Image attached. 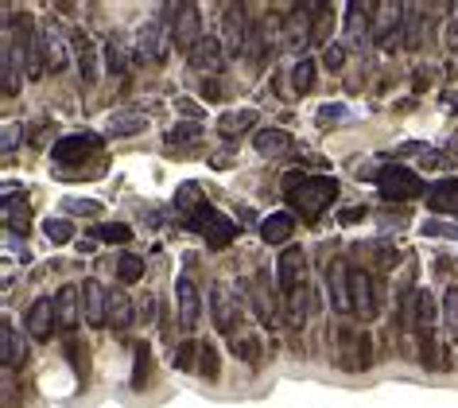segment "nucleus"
I'll return each instance as SVG.
<instances>
[{
  "label": "nucleus",
  "instance_id": "0eeeda50",
  "mask_svg": "<svg viewBox=\"0 0 458 408\" xmlns=\"http://www.w3.org/2000/svg\"><path fill=\"white\" fill-rule=\"evenodd\" d=\"M222 63H226V58H222V47H218V39H214V36L198 39L195 51H190V66H195L198 74H218Z\"/></svg>",
  "mask_w": 458,
  "mask_h": 408
},
{
  "label": "nucleus",
  "instance_id": "79ce46f5",
  "mask_svg": "<svg viewBox=\"0 0 458 408\" xmlns=\"http://www.w3.org/2000/svg\"><path fill=\"white\" fill-rule=\"evenodd\" d=\"M62 210H74V214H97L102 206H97V203H78V198H66Z\"/></svg>",
  "mask_w": 458,
  "mask_h": 408
},
{
  "label": "nucleus",
  "instance_id": "bb28decb",
  "mask_svg": "<svg viewBox=\"0 0 458 408\" xmlns=\"http://www.w3.org/2000/svg\"><path fill=\"white\" fill-rule=\"evenodd\" d=\"M132 354H136V370H132V389H144V381H148V362H152V350H148V343H132Z\"/></svg>",
  "mask_w": 458,
  "mask_h": 408
},
{
  "label": "nucleus",
  "instance_id": "c9c22d12",
  "mask_svg": "<svg viewBox=\"0 0 458 408\" xmlns=\"http://www.w3.org/2000/svg\"><path fill=\"white\" fill-rule=\"evenodd\" d=\"M105 66H109V74H124V47L116 43V39H109V43H105Z\"/></svg>",
  "mask_w": 458,
  "mask_h": 408
},
{
  "label": "nucleus",
  "instance_id": "4468645a",
  "mask_svg": "<svg viewBox=\"0 0 458 408\" xmlns=\"http://www.w3.org/2000/svg\"><path fill=\"white\" fill-rule=\"evenodd\" d=\"M253 28V23H245V8H226V47L233 55L237 51H245V31Z\"/></svg>",
  "mask_w": 458,
  "mask_h": 408
},
{
  "label": "nucleus",
  "instance_id": "dca6fc26",
  "mask_svg": "<svg viewBox=\"0 0 458 408\" xmlns=\"http://www.w3.org/2000/svg\"><path fill=\"white\" fill-rule=\"evenodd\" d=\"M354 307L365 315V319H373V315L381 311V307H377V296H373L369 272H354Z\"/></svg>",
  "mask_w": 458,
  "mask_h": 408
},
{
  "label": "nucleus",
  "instance_id": "7ed1b4c3",
  "mask_svg": "<svg viewBox=\"0 0 458 408\" xmlns=\"http://www.w3.org/2000/svg\"><path fill=\"white\" fill-rule=\"evenodd\" d=\"M377 187L388 203H404V198H415L423 190V179H415L412 168H385L377 175Z\"/></svg>",
  "mask_w": 458,
  "mask_h": 408
},
{
  "label": "nucleus",
  "instance_id": "a211bd4d",
  "mask_svg": "<svg viewBox=\"0 0 458 408\" xmlns=\"http://www.w3.org/2000/svg\"><path fill=\"white\" fill-rule=\"evenodd\" d=\"M253 144H256V152H261V156H280L284 148H291V136L284 129H261Z\"/></svg>",
  "mask_w": 458,
  "mask_h": 408
},
{
  "label": "nucleus",
  "instance_id": "4c0bfd02",
  "mask_svg": "<svg viewBox=\"0 0 458 408\" xmlns=\"http://www.w3.org/2000/svg\"><path fill=\"white\" fill-rule=\"evenodd\" d=\"M94 237H102V241H129V237H132V230H129V226H121V222H113V226H97V230H94Z\"/></svg>",
  "mask_w": 458,
  "mask_h": 408
},
{
  "label": "nucleus",
  "instance_id": "20e7f679",
  "mask_svg": "<svg viewBox=\"0 0 458 408\" xmlns=\"http://www.w3.org/2000/svg\"><path fill=\"white\" fill-rule=\"evenodd\" d=\"M97 148H102V136H94V132H74V136H62L51 148V160L55 163H82V160H89Z\"/></svg>",
  "mask_w": 458,
  "mask_h": 408
},
{
  "label": "nucleus",
  "instance_id": "f704fd0d",
  "mask_svg": "<svg viewBox=\"0 0 458 408\" xmlns=\"http://www.w3.org/2000/svg\"><path fill=\"white\" fill-rule=\"evenodd\" d=\"M412 307H415V319H420V327H423V323H435V304H431L427 291H415V296H412Z\"/></svg>",
  "mask_w": 458,
  "mask_h": 408
},
{
  "label": "nucleus",
  "instance_id": "c03bdc74",
  "mask_svg": "<svg viewBox=\"0 0 458 408\" xmlns=\"http://www.w3.org/2000/svg\"><path fill=\"white\" fill-rule=\"evenodd\" d=\"M322 63H327L330 70H338V66L346 63V58H342V47H327V51H322Z\"/></svg>",
  "mask_w": 458,
  "mask_h": 408
},
{
  "label": "nucleus",
  "instance_id": "5701e85b",
  "mask_svg": "<svg viewBox=\"0 0 458 408\" xmlns=\"http://www.w3.org/2000/svg\"><path fill=\"white\" fill-rule=\"evenodd\" d=\"M4 222H8V230H12V233L16 230H20V233L28 230V198H23V195L20 198L8 195L4 198Z\"/></svg>",
  "mask_w": 458,
  "mask_h": 408
},
{
  "label": "nucleus",
  "instance_id": "37998d69",
  "mask_svg": "<svg viewBox=\"0 0 458 408\" xmlns=\"http://www.w3.org/2000/svg\"><path fill=\"white\" fill-rule=\"evenodd\" d=\"M16 140H23V129L20 124H8L4 129V152H16Z\"/></svg>",
  "mask_w": 458,
  "mask_h": 408
},
{
  "label": "nucleus",
  "instance_id": "423d86ee",
  "mask_svg": "<svg viewBox=\"0 0 458 408\" xmlns=\"http://www.w3.org/2000/svg\"><path fill=\"white\" fill-rule=\"evenodd\" d=\"M171 36H175V47L195 51V43L202 39V28H198V8L195 4H179V23L171 28Z\"/></svg>",
  "mask_w": 458,
  "mask_h": 408
},
{
  "label": "nucleus",
  "instance_id": "09e8293b",
  "mask_svg": "<svg viewBox=\"0 0 458 408\" xmlns=\"http://www.w3.org/2000/svg\"><path fill=\"white\" fill-rule=\"evenodd\" d=\"M66 354H70L74 370H82V358H86V354H82V350H78V343H74V338H70V343H66Z\"/></svg>",
  "mask_w": 458,
  "mask_h": 408
},
{
  "label": "nucleus",
  "instance_id": "39448f33",
  "mask_svg": "<svg viewBox=\"0 0 458 408\" xmlns=\"http://www.w3.org/2000/svg\"><path fill=\"white\" fill-rule=\"evenodd\" d=\"M303 249L299 245H291V249H284V253H280V264H276V284H280V291H284V296H295L299 288H303Z\"/></svg>",
  "mask_w": 458,
  "mask_h": 408
},
{
  "label": "nucleus",
  "instance_id": "f257e3e1",
  "mask_svg": "<svg viewBox=\"0 0 458 408\" xmlns=\"http://www.w3.org/2000/svg\"><path fill=\"white\" fill-rule=\"evenodd\" d=\"M338 195V183L330 175H307L295 190H288V203L303 214V222H319V214L334 203Z\"/></svg>",
  "mask_w": 458,
  "mask_h": 408
},
{
  "label": "nucleus",
  "instance_id": "2eb2a0df",
  "mask_svg": "<svg viewBox=\"0 0 458 408\" xmlns=\"http://www.w3.org/2000/svg\"><path fill=\"white\" fill-rule=\"evenodd\" d=\"M233 311H237V304H233V288L229 284H214V323H218V331H233Z\"/></svg>",
  "mask_w": 458,
  "mask_h": 408
},
{
  "label": "nucleus",
  "instance_id": "ea45409f",
  "mask_svg": "<svg viewBox=\"0 0 458 408\" xmlns=\"http://www.w3.org/2000/svg\"><path fill=\"white\" fill-rule=\"evenodd\" d=\"M319 121H322V124L346 121V105H322V109H319Z\"/></svg>",
  "mask_w": 458,
  "mask_h": 408
},
{
  "label": "nucleus",
  "instance_id": "473e14b6",
  "mask_svg": "<svg viewBox=\"0 0 458 408\" xmlns=\"http://www.w3.org/2000/svg\"><path fill=\"white\" fill-rule=\"evenodd\" d=\"M233 354H237V358H245V362H256V358H261V343H256V338L253 335H233Z\"/></svg>",
  "mask_w": 458,
  "mask_h": 408
},
{
  "label": "nucleus",
  "instance_id": "c85d7f7f",
  "mask_svg": "<svg viewBox=\"0 0 458 408\" xmlns=\"http://www.w3.org/2000/svg\"><path fill=\"white\" fill-rule=\"evenodd\" d=\"M16 58H23V55L16 51V43L8 39V43H4V94H8V97L20 90V86H16Z\"/></svg>",
  "mask_w": 458,
  "mask_h": 408
},
{
  "label": "nucleus",
  "instance_id": "ddd939ff",
  "mask_svg": "<svg viewBox=\"0 0 458 408\" xmlns=\"http://www.w3.org/2000/svg\"><path fill=\"white\" fill-rule=\"evenodd\" d=\"M86 319H89V327H102L109 319V296H105V288L97 280L86 284Z\"/></svg>",
  "mask_w": 458,
  "mask_h": 408
},
{
  "label": "nucleus",
  "instance_id": "de8ad7c7",
  "mask_svg": "<svg viewBox=\"0 0 458 408\" xmlns=\"http://www.w3.org/2000/svg\"><path fill=\"white\" fill-rule=\"evenodd\" d=\"M357 218H365V206H349L346 214H338V222H342V226H349V222H357Z\"/></svg>",
  "mask_w": 458,
  "mask_h": 408
},
{
  "label": "nucleus",
  "instance_id": "a19ab883",
  "mask_svg": "<svg viewBox=\"0 0 458 408\" xmlns=\"http://www.w3.org/2000/svg\"><path fill=\"white\" fill-rule=\"evenodd\" d=\"M423 233H427V237H458V226H443V222H427V226H423Z\"/></svg>",
  "mask_w": 458,
  "mask_h": 408
},
{
  "label": "nucleus",
  "instance_id": "c756f323",
  "mask_svg": "<svg viewBox=\"0 0 458 408\" xmlns=\"http://www.w3.org/2000/svg\"><path fill=\"white\" fill-rule=\"evenodd\" d=\"M291 82H295V94H307L315 86V63L311 58H299L295 70H291Z\"/></svg>",
  "mask_w": 458,
  "mask_h": 408
},
{
  "label": "nucleus",
  "instance_id": "cd10ccee",
  "mask_svg": "<svg viewBox=\"0 0 458 408\" xmlns=\"http://www.w3.org/2000/svg\"><path fill=\"white\" fill-rule=\"evenodd\" d=\"M116 277H121L124 284L140 280V277H144V261H140L136 253H121V261H116Z\"/></svg>",
  "mask_w": 458,
  "mask_h": 408
},
{
  "label": "nucleus",
  "instance_id": "f03ea898",
  "mask_svg": "<svg viewBox=\"0 0 458 408\" xmlns=\"http://www.w3.org/2000/svg\"><path fill=\"white\" fill-rule=\"evenodd\" d=\"M187 226L195 230V233H202V237H206V245H210V249L229 245V241H233V233H237V222H229L226 214H222V210H214L210 203H202V206H198V210L187 218Z\"/></svg>",
  "mask_w": 458,
  "mask_h": 408
},
{
  "label": "nucleus",
  "instance_id": "58836bf2",
  "mask_svg": "<svg viewBox=\"0 0 458 408\" xmlns=\"http://www.w3.org/2000/svg\"><path fill=\"white\" fill-rule=\"evenodd\" d=\"M198 132H202V129H198L195 121H190V124H179V129L168 132V144H187V140H195Z\"/></svg>",
  "mask_w": 458,
  "mask_h": 408
},
{
  "label": "nucleus",
  "instance_id": "2f4dec72",
  "mask_svg": "<svg viewBox=\"0 0 458 408\" xmlns=\"http://www.w3.org/2000/svg\"><path fill=\"white\" fill-rule=\"evenodd\" d=\"M43 233H47V241H51V245H62V241L74 237V226L66 218H47L43 222Z\"/></svg>",
  "mask_w": 458,
  "mask_h": 408
},
{
  "label": "nucleus",
  "instance_id": "8fccbe9b",
  "mask_svg": "<svg viewBox=\"0 0 458 408\" xmlns=\"http://www.w3.org/2000/svg\"><path fill=\"white\" fill-rule=\"evenodd\" d=\"M175 109L187 113V117H198V105H195V102H187V97H179V102H175Z\"/></svg>",
  "mask_w": 458,
  "mask_h": 408
},
{
  "label": "nucleus",
  "instance_id": "6ab92c4d",
  "mask_svg": "<svg viewBox=\"0 0 458 408\" xmlns=\"http://www.w3.org/2000/svg\"><path fill=\"white\" fill-rule=\"evenodd\" d=\"M291 230H295V218L291 214H272V218H264V226H261V233H264V241H272V245H280V241H288L291 237Z\"/></svg>",
  "mask_w": 458,
  "mask_h": 408
},
{
  "label": "nucleus",
  "instance_id": "393cba45",
  "mask_svg": "<svg viewBox=\"0 0 458 408\" xmlns=\"http://www.w3.org/2000/svg\"><path fill=\"white\" fill-rule=\"evenodd\" d=\"M198 206H202V190H198V183H182V187L175 190V210H182L190 218Z\"/></svg>",
  "mask_w": 458,
  "mask_h": 408
},
{
  "label": "nucleus",
  "instance_id": "b1692460",
  "mask_svg": "<svg viewBox=\"0 0 458 408\" xmlns=\"http://www.w3.org/2000/svg\"><path fill=\"white\" fill-rule=\"evenodd\" d=\"M4 370H16V365L23 362V338H20V331L12 327V323H4Z\"/></svg>",
  "mask_w": 458,
  "mask_h": 408
},
{
  "label": "nucleus",
  "instance_id": "7c9ffc66",
  "mask_svg": "<svg viewBox=\"0 0 458 408\" xmlns=\"http://www.w3.org/2000/svg\"><path fill=\"white\" fill-rule=\"evenodd\" d=\"M78 47H82V55H78V70H82V78H86V82H97V66H94V43H89V39L86 36H82L78 39Z\"/></svg>",
  "mask_w": 458,
  "mask_h": 408
},
{
  "label": "nucleus",
  "instance_id": "49530a36",
  "mask_svg": "<svg viewBox=\"0 0 458 408\" xmlns=\"http://www.w3.org/2000/svg\"><path fill=\"white\" fill-rule=\"evenodd\" d=\"M202 97H206V102H222V86H218V82H202Z\"/></svg>",
  "mask_w": 458,
  "mask_h": 408
},
{
  "label": "nucleus",
  "instance_id": "f3484780",
  "mask_svg": "<svg viewBox=\"0 0 458 408\" xmlns=\"http://www.w3.org/2000/svg\"><path fill=\"white\" fill-rule=\"evenodd\" d=\"M39 39H43V63L51 66V70H58V66L66 63V43H62V36H58V28L47 23V28L39 31Z\"/></svg>",
  "mask_w": 458,
  "mask_h": 408
},
{
  "label": "nucleus",
  "instance_id": "f8f14e48",
  "mask_svg": "<svg viewBox=\"0 0 458 408\" xmlns=\"http://www.w3.org/2000/svg\"><path fill=\"white\" fill-rule=\"evenodd\" d=\"M175 291H179V323L190 331V327L198 323V304H202V299H198V288L190 284L187 277H182L179 284H175Z\"/></svg>",
  "mask_w": 458,
  "mask_h": 408
},
{
  "label": "nucleus",
  "instance_id": "9d476101",
  "mask_svg": "<svg viewBox=\"0 0 458 408\" xmlns=\"http://www.w3.org/2000/svg\"><path fill=\"white\" fill-rule=\"evenodd\" d=\"M338 362L342 370H361V331L338 327Z\"/></svg>",
  "mask_w": 458,
  "mask_h": 408
},
{
  "label": "nucleus",
  "instance_id": "6e6552de",
  "mask_svg": "<svg viewBox=\"0 0 458 408\" xmlns=\"http://www.w3.org/2000/svg\"><path fill=\"white\" fill-rule=\"evenodd\" d=\"M327 284H330V296H334V307H338V311H349V307H354V299H349L354 272H349L342 261H334V264L327 269Z\"/></svg>",
  "mask_w": 458,
  "mask_h": 408
},
{
  "label": "nucleus",
  "instance_id": "a18cd8bd",
  "mask_svg": "<svg viewBox=\"0 0 458 408\" xmlns=\"http://www.w3.org/2000/svg\"><path fill=\"white\" fill-rule=\"evenodd\" d=\"M140 319H144V323L156 319V296H144V299H140Z\"/></svg>",
  "mask_w": 458,
  "mask_h": 408
},
{
  "label": "nucleus",
  "instance_id": "aec40b11",
  "mask_svg": "<svg viewBox=\"0 0 458 408\" xmlns=\"http://www.w3.org/2000/svg\"><path fill=\"white\" fill-rule=\"evenodd\" d=\"M431 210H439V214H458V183L443 179L435 190H431Z\"/></svg>",
  "mask_w": 458,
  "mask_h": 408
},
{
  "label": "nucleus",
  "instance_id": "412c9836",
  "mask_svg": "<svg viewBox=\"0 0 458 408\" xmlns=\"http://www.w3.org/2000/svg\"><path fill=\"white\" fill-rule=\"evenodd\" d=\"M132 315H136V307H132V299L124 296V291H113L109 296V323L116 331H124L132 323Z\"/></svg>",
  "mask_w": 458,
  "mask_h": 408
},
{
  "label": "nucleus",
  "instance_id": "e433bc0d",
  "mask_svg": "<svg viewBox=\"0 0 458 408\" xmlns=\"http://www.w3.org/2000/svg\"><path fill=\"white\" fill-rule=\"evenodd\" d=\"M198 370L206 373V377H218V350H214L210 343H202V350H198Z\"/></svg>",
  "mask_w": 458,
  "mask_h": 408
},
{
  "label": "nucleus",
  "instance_id": "a878e982",
  "mask_svg": "<svg viewBox=\"0 0 458 408\" xmlns=\"http://www.w3.org/2000/svg\"><path fill=\"white\" fill-rule=\"evenodd\" d=\"M144 117H136V113H113L109 117V132L113 136H132V132H140L144 129Z\"/></svg>",
  "mask_w": 458,
  "mask_h": 408
},
{
  "label": "nucleus",
  "instance_id": "9b49d317",
  "mask_svg": "<svg viewBox=\"0 0 458 408\" xmlns=\"http://www.w3.org/2000/svg\"><path fill=\"white\" fill-rule=\"evenodd\" d=\"M78 288L74 284H62L58 288V296H55V319H58V327L62 331H74L78 327Z\"/></svg>",
  "mask_w": 458,
  "mask_h": 408
},
{
  "label": "nucleus",
  "instance_id": "4be33fe9",
  "mask_svg": "<svg viewBox=\"0 0 458 408\" xmlns=\"http://www.w3.org/2000/svg\"><path fill=\"white\" fill-rule=\"evenodd\" d=\"M253 124H256V113H253V109H237V113H226V117H222V121H218V132H222V136H241V132L253 129Z\"/></svg>",
  "mask_w": 458,
  "mask_h": 408
},
{
  "label": "nucleus",
  "instance_id": "1a4fd4ad",
  "mask_svg": "<svg viewBox=\"0 0 458 408\" xmlns=\"http://www.w3.org/2000/svg\"><path fill=\"white\" fill-rule=\"evenodd\" d=\"M51 323H58L55 319V299H36L31 304V315H28V335L31 338H51Z\"/></svg>",
  "mask_w": 458,
  "mask_h": 408
},
{
  "label": "nucleus",
  "instance_id": "72a5a7b5",
  "mask_svg": "<svg viewBox=\"0 0 458 408\" xmlns=\"http://www.w3.org/2000/svg\"><path fill=\"white\" fill-rule=\"evenodd\" d=\"M202 350V343H195V338H187L179 350H175V370H195V354Z\"/></svg>",
  "mask_w": 458,
  "mask_h": 408
}]
</instances>
